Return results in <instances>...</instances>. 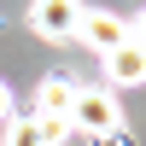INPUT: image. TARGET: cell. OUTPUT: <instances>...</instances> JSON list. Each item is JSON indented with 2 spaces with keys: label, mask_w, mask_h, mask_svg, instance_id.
Returning <instances> with one entry per match:
<instances>
[{
  "label": "cell",
  "mask_w": 146,
  "mask_h": 146,
  "mask_svg": "<svg viewBox=\"0 0 146 146\" xmlns=\"http://www.w3.org/2000/svg\"><path fill=\"white\" fill-rule=\"evenodd\" d=\"M70 129H82L94 146L100 140H117L123 135V105H117V94L111 88H76V100H70Z\"/></svg>",
  "instance_id": "6da1fadb"
},
{
  "label": "cell",
  "mask_w": 146,
  "mask_h": 146,
  "mask_svg": "<svg viewBox=\"0 0 146 146\" xmlns=\"http://www.w3.org/2000/svg\"><path fill=\"white\" fill-rule=\"evenodd\" d=\"M129 35H135V41L146 47V12H140V18H135V23H129Z\"/></svg>",
  "instance_id": "ba28073f"
},
{
  "label": "cell",
  "mask_w": 146,
  "mask_h": 146,
  "mask_svg": "<svg viewBox=\"0 0 146 146\" xmlns=\"http://www.w3.org/2000/svg\"><path fill=\"white\" fill-rule=\"evenodd\" d=\"M82 0H35L29 6V29L41 41H76V23H82Z\"/></svg>",
  "instance_id": "7a4b0ae2"
},
{
  "label": "cell",
  "mask_w": 146,
  "mask_h": 146,
  "mask_svg": "<svg viewBox=\"0 0 146 146\" xmlns=\"http://www.w3.org/2000/svg\"><path fill=\"white\" fill-rule=\"evenodd\" d=\"M70 100H76V82H70V76H47L41 88H35V117L70 123Z\"/></svg>",
  "instance_id": "5b68a950"
},
{
  "label": "cell",
  "mask_w": 146,
  "mask_h": 146,
  "mask_svg": "<svg viewBox=\"0 0 146 146\" xmlns=\"http://www.w3.org/2000/svg\"><path fill=\"white\" fill-rule=\"evenodd\" d=\"M12 117H18V111H12V88H6V82H0V129H6Z\"/></svg>",
  "instance_id": "52a82bcc"
},
{
  "label": "cell",
  "mask_w": 146,
  "mask_h": 146,
  "mask_svg": "<svg viewBox=\"0 0 146 146\" xmlns=\"http://www.w3.org/2000/svg\"><path fill=\"white\" fill-rule=\"evenodd\" d=\"M76 41H82V47H94V53L105 58L111 47H123V41H129V18H117V12H82Z\"/></svg>",
  "instance_id": "3957f363"
},
{
  "label": "cell",
  "mask_w": 146,
  "mask_h": 146,
  "mask_svg": "<svg viewBox=\"0 0 146 146\" xmlns=\"http://www.w3.org/2000/svg\"><path fill=\"white\" fill-rule=\"evenodd\" d=\"M0 146H47V135H41V123H35V117H12Z\"/></svg>",
  "instance_id": "8992f818"
},
{
  "label": "cell",
  "mask_w": 146,
  "mask_h": 146,
  "mask_svg": "<svg viewBox=\"0 0 146 146\" xmlns=\"http://www.w3.org/2000/svg\"><path fill=\"white\" fill-rule=\"evenodd\" d=\"M140 82H146V47L129 35L123 47L105 53V82H100V88H140Z\"/></svg>",
  "instance_id": "277c9868"
}]
</instances>
